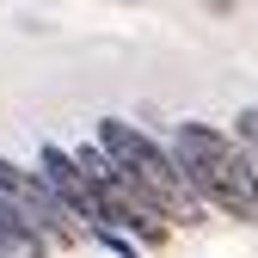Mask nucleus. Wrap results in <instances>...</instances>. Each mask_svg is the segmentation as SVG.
<instances>
[{
	"label": "nucleus",
	"mask_w": 258,
	"mask_h": 258,
	"mask_svg": "<svg viewBox=\"0 0 258 258\" xmlns=\"http://www.w3.org/2000/svg\"><path fill=\"white\" fill-rule=\"evenodd\" d=\"M99 148H105L117 166L160 203V215H166V221H184V228H197V221H203L209 203H203L197 190H190V178L178 172L172 148H160L154 136H142V129L123 123V117H105V123H99Z\"/></svg>",
	"instance_id": "f03ea898"
},
{
	"label": "nucleus",
	"mask_w": 258,
	"mask_h": 258,
	"mask_svg": "<svg viewBox=\"0 0 258 258\" xmlns=\"http://www.w3.org/2000/svg\"><path fill=\"white\" fill-rule=\"evenodd\" d=\"M0 203L19 209L49 246H80V240H86V228L68 215V203L43 184V172H25L19 160H7V154H0Z\"/></svg>",
	"instance_id": "7ed1b4c3"
},
{
	"label": "nucleus",
	"mask_w": 258,
	"mask_h": 258,
	"mask_svg": "<svg viewBox=\"0 0 258 258\" xmlns=\"http://www.w3.org/2000/svg\"><path fill=\"white\" fill-rule=\"evenodd\" d=\"M234 142H240V154H246V166L258 172V111H240V117H234Z\"/></svg>",
	"instance_id": "423d86ee"
},
{
	"label": "nucleus",
	"mask_w": 258,
	"mask_h": 258,
	"mask_svg": "<svg viewBox=\"0 0 258 258\" xmlns=\"http://www.w3.org/2000/svg\"><path fill=\"white\" fill-rule=\"evenodd\" d=\"M172 160L209 209H228L234 221H258V172L246 166L234 136H221L209 123H178L172 129Z\"/></svg>",
	"instance_id": "f257e3e1"
},
{
	"label": "nucleus",
	"mask_w": 258,
	"mask_h": 258,
	"mask_svg": "<svg viewBox=\"0 0 258 258\" xmlns=\"http://www.w3.org/2000/svg\"><path fill=\"white\" fill-rule=\"evenodd\" d=\"M0 258H49V240L7 203H0Z\"/></svg>",
	"instance_id": "39448f33"
},
{
	"label": "nucleus",
	"mask_w": 258,
	"mask_h": 258,
	"mask_svg": "<svg viewBox=\"0 0 258 258\" xmlns=\"http://www.w3.org/2000/svg\"><path fill=\"white\" fill-rule=\"evenodd\" d=\"M37 172H43V184L55 190V197L68 203V215L80 221L86 234H99V228H111V221H105V197H99V184H92V178L80 172V160H74L68 148H55V142H43V148H37Z\"/></svg>",
	"instance_id": "20e7f679"
}]
</instances>
